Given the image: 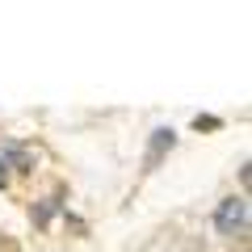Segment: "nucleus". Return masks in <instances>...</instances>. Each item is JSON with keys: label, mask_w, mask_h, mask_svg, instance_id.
Returning a JSON list of instances; mask_svg holds the SVG:
<instances>
[{"label": "nucleus", "mask_w": 252, "mask_h": 252, "mask_svg": "<svg viewBox=\"0 0 252 252\" xmlns=\"http://www.w3.org/2000/svg\"><path fill=\"white\" fill-rule=\"evenodd\" d=\"M244 223H248V198H223L219 202V210H215V227L223 235H235V231H244Z\"/></svg>", "instance_id": "obj_1"}, {"label": "nucleus", "mask_w": 252, "mask_h": 252, "mask_svg": "<svg viewBox=\"0 0 252 252\" xmlns=\"http://www.w3.org/2000/svg\"><path fill=\"white\" fill-rule=\"evenodd\" d=\"M4 181H9V172H4V160H0V185H4Z\"/></svg>", "instance_id": "obj_4"}, {"label": "nucleus", "mask_w": 252, "mask_h": 252, "mask_svg": "<svg viewBox=\"0 0 252 252\" xmlns=\"http://www.w3.org/2000/svg\"><path fill=\"white\" fill-rule=\"evenodd\" d=\"M172 143H177V135H172V126H160V130H156V139H152V164L160 160V152H168Z\"/></svg>", "instance_id": "obj_2"}, {"label": "nucleus", "mask_w": 252, "mask_h": 252, "mask_svg": "<svg viewBox=\"0 0 252 252\" xmlns=\"http://www.w3.org/2000/svg\"><path fill=\"white\" fill-rule=\"evenodd\" d=\"M193 126H198V130H215V126H219V118H198Z\"/></svg>", "instance_id": "obj_3"}]
</instances>
